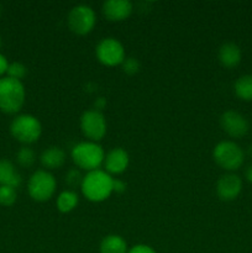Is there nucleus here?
I'll return each instance as SVG.
<instances>
[{"instance_id": "obj_1", "label": "nucleus", "mask_w": 252, "mask_h": 253, "mask_svg": "<svg viewBox=\"0 0 252 253\" xmlns=\"http://www.w3.org/2000/svg\"><path fill=\"white\" fill-rule=\"evenodd\" d=\"M114 178L103 169L88 172L83 178L82 193L91 203H101L113 194Z\"/></svg>"}, {"instance_id": "obj_2", "label": "nucleus", "mask_w": 252, "mask_h": 253, "mask_svg": "<svg viewBox=\"0 0 252 253\" xmlns=\"http://www.w3.org/2000/svg\"><path fill=\"white\" fill-rule=\"evenodd\" d=\"M71 156L77 168L91 172L100 169V166L104 165L105 152L98 142L83 141L72 148Z\"/></svg>"}, {"instance_id": "obj_3", "label": "nucleus", "mask_w": 252, "mask_h": 253, "mask_svg": "<svg viewBox=\"0 0 252 253\" xmlns=\"http://www.w3.org/2000/svg\"><path fill=\"white\" fill-rule=\"evenodd\" d=\"M26 91L21 81L10 77L0 78V110L5 114H16L25 104Z\"/></svg>"}, {"instance_id": "obj_4", "label": "nucleus", "mask_w": 252, "mask_h": 253, "mask_svg": "<svg viewBox=\"0 0 252 253\" xmlns=\"http://www.w3.org/2000/svg\"><path fill=\"white\" fill-rule=\"evenodd\" d=\"M215 163L229 173L239 169L245 162V151L234 141H221L212 150Z\"/></svg>"}, {"instance_id": "obj_5", "label": "nucleus", "mask_w": 252, "mask_h": 253, "mask_svg": "<svg viewBox=\"0 0 252 253\" xmlns=\"http://www.w3.org/2000/svg\"><path fill=\"white\" fill-rule=\"evenodd\" d=\"M10 132L16 141L30 145L39 141L41 137L42 125L36 116L31 114H21L11 121Z\"/></svg>"}, {"instance_id": "obj_6", "label": "nucleus", "mask_w": 252, "mask_h": 253, "mask_svg": "<svg viewBox=\"0 0 252 253\" xmlns=\"http://www.w3.org/2000/svg\"><path fill=\"white\" fill-rule=\"evenodd\" d=\"M57 182L49 170L39 169L30 177L27 192L35 202L43 203L51 199L56 193Z\"/></svg>"}, {"instance_id": "obj_7", "label": "nucleus", "mask_w": 252, "mask_h": 253, "mask_svg": "<svg viewBox=\"0 0 252 253\" xmlns=\"http://www.w3.org/2000/svg\"><path fill=\"white\" fill-rule=\"evenodd\" d=\"M67 24L73 34L84 36L93 31L96 24V15L89 5H76L67 16Z\"/></svg>"}, {"instance_id": "obj_8", "label": "nucleus", "mask_w": 252, "mask_h": 253, "mask_svg": "<svg viewBox=\"0 0 252 253\" xmlns=\"http://www.w3.org/2000/svg\"><path fill=\"white\" fill-rule=\"evenodd\" d=\"M95 56L98 61L106 67L121 66L126 58L123 43L114 37H105L96 44Z\"/></svg>"}, {"instance_id": "obj_9", "label": "nucleus", "mask_w": 252, "mask_h": 253, "mask_svg": "<svg viewBox=\"0 0 252 253\" xmlns=\"http://www.w3.org/2000/svg\"><path fill=\"white\" fill-rule=\"evenodd\" d=\"M81 130L88 141H100L108 131V124L104 114L95 109L84 111L81 116Z\"/></svg>"}, {"instance_id": "obj_10", "label": "nucleus", "mask_w": 252, "mask_h": 253, "mask_svg": "<svg viewBox=\"0 0 252 253\" xmlns=\"http://www.w3.org/2000/svg\"><path fill=\"white\" fill-rule=\"evenodd\" d=\"M220 126L225 133L234 138L244 137L249 132V121L242 114L235 110H227L220 116Z\"/></svg>"}, {"instance_id": "obj_11", "label": "nucleus", "mask_w": 252, "mask_h": 253, "mask_svg": "<svg viewBox=\"0 0 252 253\" xmlns=\"http://www.w3.org/2000/svg\"><path fill=\"white\" fill-rule=\"evenodd\" d=\"M242 190V180L235 173L222 174L216 182V194L224 202H232Z\"/></svg>"}, {"instance_id": "obj_12", "label": "nucleus", "mask_w": 252, "mask_h": 253, "mask_svg": "<svg viewBox=\"0 0 252 253\" xmlns=\"http://www.w3.org/2000/svg\"><path fill=\"white\" fill-rule=\"evenodd\" d=\"M132 11L133 5L128 0H108L103 4V14L109 21H124L130 17Z\"/></svg>"}, {"instance_id": "obj_13", "label": "nucleus", "mask_w": 252, "mask_h": 253, "mask_svg": "<svg viewBox=\"0 0 252 253\" xmlns=\"http://www.w3.org/2000/svg\"><path fill=\"white\" fill-rule=\"evenodd\" d=\"M128 163H130V157L124 148L115 147L105 153L104 168H105V172H108L110 175L121 174L125 172L128 167Z\"/></svg>"}, {"instance_id": "obj_14", "label": "nucleus", "mask_w": 252, "mask_h": 253, "mask_svg": "<svg viewBox=\"0 0 252 253\" xmlns=\"http://www.w3.org/2000/svg\"><path fill=\"white\" fill-rule=\"evenodd\" d=\"M241 58V48L234 42H226L220 46L219 52H217V59L225 68H235L240 64Z\"/></svg>"}, {"instance_id": "obj_15", "label": "nucleus", "mask_w": 252, "mask_h": 253, "mask_svg": "<svg viewBox=\"0 0 252 253\" xmlns=\"http://www.w3.org/2000/svg\"><path fill=\"white\" fill-rule=\"evenodd\" d=\"M21 183L22 177L14 163L9 160H0V185H7L16 189Z\"/></svg>"}, {"instance_id": "obj_16", "label": "nucleus", "mask_w": 252, "mask_h": 253, "mask_svg": "<svg viewBox=\"0 0 252 253\" xmlns=\"http://www.w3.org/2000/svg\"><path fill=\"white\" fill-rule=\"evenodd\" d=\"M40 161L46 170L58 169L66 163V152L57 146H51L41 153Z\"/></svg>"}, {"instance_id": "obj_17", "label": "nucleus", "mask_w": 252, "mask_h": 253, "mask_svg": "<svg viewBox=\"0 0 252 253\" xmlns=\"http://www.w3.org/2000/svg\"><path fill=\"white\" fill-rule=\"evenodd\" d=\"M100 253H127V242L120 235H108L100 242Z\"/></svg>"}, {"instance_id": "obj_18", "label": "nucleus", "mask_w": 252, "mask_h": 253, "mask_svg": "<svg viewBox=\"0 0 252 253\" xmlns=\"http://www.w3.org/2000/svg\"><path fill=\"white\" fill-rule=\"evenodd\" d=\"M79 203V197L76 193V190H63L62 193H59V195L57 197L56 205L57 209L62 214H68V212L73 211L77 208Z\"/></svg>"}, {"instance_id": "obj_19", "label": "nucleus", "mask_w": 252, "mask_h": 253, "mask_svg": "<svg viewBox=\"0 0 252 253\" xmlns=\"http://www.w3.org/2000/svg\"><path fill=\"white\" fill-rule=\"evenodd\" d=\"M234 91L241 100L252 101V74L239 77L234 84Z\"/></svg>"}, {"instance_id": "obj_20", "label": "nucleus", "mask_w": 252, "mask_h": 253, "mask_svg": "<svg viewBox=\"0 0 252 253\" xmlns=\"http://www.w3.org/2000/svg\"><path fill=\"white\" fill-rule=\"evenodd\" d=\"M16 162L19 163L20 167L30 168L36 162V153L32 148L24 146L20 148L16 153Z\"/></svg>"}, {"instance_id": "obj_21", "label": "nucleus", "mask_w": 252, "mask_h": 253, "mask_svg": "<svg viewBox=\"0 0 252 253\" xmlns=\"http://www.w3.org/2000/svg\"><path fill=\"white\" fill-rule=\"evenodd\" d=\"M84 175L82 174L81 169L79 168H71L68 172L64 175V182L69 187V190H74L76 188L82 187V183H83Z\"/></svg>"}, {"instance_id": "obj_22", "label": "nucleus", "mask_w": 252, "mask_h": 253, "mask_svg": "<svg viewBox=\"0 0 252 253\" xmlns=\"http://www.w3.org/2000/svg\"><path fill=\"white\" fill-rule=\"evenodd\" d=\"M17 199L16 189L7 185H0V205L2 207H11Z\"/></svg>"}, {"instance_id": "obj_23", "label": "nucleus", "mask_w": 252, "mask_h": 253, "mask_svg": "<svg viewBox=\"0 0 252 253\" xmlns=\"http://www.w3.org/2000/svg\"><path fill=\"white\" fill-rule=\"evenodd\" d=\"M6 74L10 78L16 79V81H22L26 77L27 68L25 64L20 63V62H12V63H9Z\"/></svg>"}, {"instance_id": "obj_24", "label": "nucleus", "mask_w": 252, "mask_h": 253, "mask_svg": "<svg viewBox=\"0 0 252 253\" xmlns=\"http://www.w3.org/2000/svg\"><path fill=\"white\" fill-rule=\"evenodd\" d=\"M121 68H123L124 73L127 74V76H135L140 72L141 64L138 59L133 58V57H126L121 63Z\"/></svg>"}, {"instance_id": "obj_25", "label": "nucleus", "mask_w": 252, "mask_h": 253, "mask_svg": "<svg viewBox=\"0 0 252 253\" xmlns=\"http://www.w3.org/2000/svg\"><path fill=\"white\" fill-rule=\"evenodd\" d=\"M127 253H157V252H156L152 247L148 246V245L140 244V245H135V246H132L131 249H128Z\"/></svg>"}, {"instance_id": "obj_26", "label": "nucleus", "mask_w": 252, "mask_h": 253, "mask_svg": "<svg viewBox=\"0 0 252 253\" xmlns=\"http://www.w3.org/2000/svg\"><path fill=\"white\" fill-rule=\"evenodd\" d=\"M126 183L121 179H114L113 182V193H116V194H123V193L126 192Z\"/></svg>"}, {"instance_id": "obj_27", "label": "nucleus", "mask_w": 252, "mask_h": 253, "mask_svg": "<svg viewBox=\"0 0 252 253\" xmlns=\"http://www.w3.org/2000/svg\"><path fill=\"white\" fill-rule=\"evenodd\" d=\"M7 67H9V62H7L6 57L0 53V78H2V76L6 73Z\"/></svg>"}, {"instance_id": "obj_28", "label": "nucleus", "mask_w": 252, "mask_h": 253, "mask_svg": "<svg viewBox=\"0 0 252 253\" xmlns=\"http://www.w3.org/2000/svg\"><path fill=\"white\" fill-rule=\"evenodd\" d=\"M105 105H106L105 98H98L95 100V103H94V109L98 111H101L104 108H105Z\"/></svg>"}, {"instance_id": "obj_29", "label": "nucleus", "mask_w": 252, "mask_h": 253, "mask_svg": "<svg viewBox=\"0 0 252 253\" xmlns=\"http://www.w3.org/2000/svg\"><path fill=\"white\" fill-rule=\"evenodd\" d=\"M245 175H246V179L249 180L252 184V163L246 168V172H245Z\"/></svg>"}, {"instance_id": "obj_30", "label": "nucleus", "mask_w": 252, "mask_h": 253, "mask_svg": "<svg viewBox=\"0 0 252 253\" xmlns=\"http://www.w3.org/2000/svg\"><path fill=\"white\" fill-rule=\"evenodd\" d=\"M245 155H247L250 158H252V143L251 145L247 146V150H246V152H245Z\"/></svg>"}, {"instance_id": "obj_31", "label": "nucleus", "mask_w": 252, "mask_h": 253, "mask_svg": "<svg viewBox=\"0 0 252 253\" xmlns=\"http://www.w3.org/2000/svg\"><path fill=\"white\" fill-rule=\"evenodd\" d=\"M1 11H2V7H1V4H0V14H1Z\"/></svg>"}, {"instance_id": "obj_32", "label": "nucleus", "mask_w": 252, "mask_h": 253, "mask_svg": "<svg viewBox=\"0 0 252 253\" xmlns=\"http://www.w3.org/2000/svg\"><path fill=\"white\" fill-rule=\"evenodd\" d=\"M0 47H1V37H0Z\"/></svg>"}]
</instances>
